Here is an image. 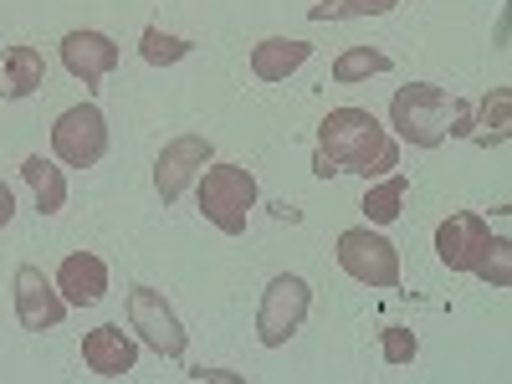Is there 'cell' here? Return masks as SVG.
Returning <instances> with one entry per match:
<instances>
[{"label":"cell","mask_w":512,"mask_h":384,"mask_svg":"<svg viewBox=\"0 0 512 384\" xmlns=\"http://www.w3.org/2000/svg\"><path fill=\"white\" fill-rule=\"evenodd\" d=\"M308 57H313V41L267 36V41H256V47H251V77L256 82H287Z\"/></svg>","instance_id":"cell-14"},{"label":"cell","mask_w":512,"mask_h":384,"mask_svg":"<svg viewBox=\"0 0 512 384\" xmlns=\"http://www.w3.org/2000/svg\"><path fill=\"white\" fill-rule=\"evenodd\" d=\"M477 277H482V282H492V287H507V282H512V251H507V241H502V236H492L487 256L477 262Z\"/></svg>","instance_id":"cell-21"},{"label":"cell","mask_w":512,"mask_h":384,"mask_svg":"<svg viewBox=\"0 0 512 384\" xmlns=\"http://www.w3.org/2000/svg\"><path fill=\"white\" fill-rule=\"evenodd\" d=\"M379 72H390V57H384L379 47H349L344 57L333 62V82H344V88H354V82H369Z\"/></svg>","instance_id":"cell-18"},{"label":"cell","mask_w":512,"mask_h":384,"mask_svg":"<svg viewBox=\"0 0 512 384\" xmlns=\"http://www.w3.org/2000/svg\"><path fill=\"white\" fill-rule=\"evenodd\" d=\"M405 195H410V180L400 175V169H390V175H384V185H374V190L364 195V216H369L374 226H390V221H400V205H405Z\"/></svg>","instance_id":"cell-17"},{"label":"cell","mask_w":512,"mask_h":384,"mask_svg":"<svg viewBox=\"0 0 512 384\" xmlns=\"http://www.w3.org/2000/svg\"><path fill=\"white\" fill-rule=\"evenodd\" d=\"M200 216L226 231V236H241L246 221H251V205H256V175L241 164H210L205 175H200Z\"/></svg>","instance_id":"cell-3"},{"label":"cell","mask_w":512,"mask_h":384,"mask_svg":"<svg viewBox=\"0 0 512 384\" xmlns=\"http://www.w3.org/2000/svg\"><path fill=\"white\" fill-rule=\"evenodd\" d=\"M11 216H16V200H11L6 185H0V226H11Z\"/></svg>","instance_id":"cell-24"},{"label":"cell","mask_w":512,"mask_h":384,"mask_svg":"<svg viewBox=\"0 0 512 384\" xmlns=\"http://www.w3.org/2000/svg\"><path fill=\"white\" fill-rule=\"evenodd\" d=\"M507 108H512V93H507V88H497V93L482 103V123L497 128V139H507Z\"/></svg>","instance_id":"cell-23"},{"label":"cell","mask_w":512,"mask_h":384,"mask_svg":"<svg viewBox=\"0 0 512 384\" xmlns=\"http://www.w3.org/2000/svg\"><path fill=\"white\" fill-rule=\"evenodd\" d=\"M395 6L400 0H318L308 11V21H359V16H384Z\"/></svg>","instance_id":"cell-20"},{"label":"cell","mask_w":512,"mask_h":384,"mask_svg":"<svg viewBox=\"0 0 512 384\" xmlns=\"http://www.w3.org/2000/svg\"><path fill=\"white\" fill-rule=\"evenodd\" d=\"M128 328H139V338L159 354V359H180L185 354V328L175 318V308L164 303V292L159 287H128Z\"/></svg>","instance_id":"cell-7"},{"label":"cell","mask_w":512,"mask_h":384,"mask_svg":"<svg viewBox=\"0 0 512 384\" xmlns=\"http://www.w3.org/2000/svg\"><path fill=\"white\" fill-rule=\"evenodd\" d=\"M41 82H47V57H41L36 47H6L0 52V98H31Z\"/></svg>","instance_id":"cell-15"},{"label":"cell","mask_w":512,"mask_h":384,"mask_svg":"<svg viewBox=\"0 0 512 384\" xmlns=\"http://www.w3.org/2000/svg\"><path fill=\"white\" fill-rule=\"evenodd\" d=\"M456 103L451 93L431 88V82H405V88L390 98V123H395V134L415 149H436L446 134H451V123H456Z\"/></svg>","instance_id":"cell-2"},{"label":"cell","mask_w":512,"mask_h":384,"mask_svg":"<svg viewBox=\"0 0 512 384\" xmlns=\"http://www.w3.org/2000/svg\"><path fill=\"white\" fill-rule=\"evenodd\" d=\"M308 308H313V287L303 277H292V272L272 277L262 308H256V338H262V349H282L287 338L303 328Z\"/></svg>","instance_id":"cell-4"},{"label":"cell","mask_w":512,"mask_h":384,"mask_svg":"<svg viewBox=\"0 0 512 384\" xmlns=\"http://www.w3.org/2000/svg\"><path fill=\"white\" fill-rule=\"evenodd\" d=\"M415 349H420V344H415V333L400 328V323H390V328L379 333V354H384V364H410Z\"/></svg>","instance_id":"cell-22"},{"label":"cell","mask_w":512,"mask_h":384,"mask_svg":"<svg viewBox=\"0 0 512 384\" xmlns=\"http://www.w3.org/2000/svg\"><path fill=\"white\" fill-rule=\"evenodd\" d=\"M62 67L82 82H103L118 67V41L103 31H67L62 36Z\"/></svg>","instance_id":"cell-11"},{"label":"cell","mask_w":512,"mask_h":384,"mask_svg":"<svg viewBox=\"0 0 512 384\" xmlns=\"http://www.w3.org/2000/svg\"><path fill=\"white\" fill-rule=\"evenodd\" d=\"M21 180L31 185V195H36V210H41V216H57V210L67 205V180H62V169H57L52 159H41V154L21 159Z\"/></svg>","instance_id":"cell-16"},{"label":"cell","mask_w":512,"mask_h":384,"mask_svg":"<svg viewBox=\"0 0 512 384\" xmlns=\"http://www.w3.org/2000/svg\"><path fill=\"white\" fill-rule=\"evenodd\" d=\"M52 149L72 169H93L108 154V118L98 103H77L52 123Z\"/></svg>","instance_id":"cell-6"},{"label":"cell","mask_w":512,"mask_h":384,"mask_svg":"<svg viewBox=\"0 0 512 384\" xmlns=\"http://www.w3.org/2000/svg\"><path fill=\"white\" fill-rule=\"evenodd\" d=\"M62 313H67V303H62L57 282L41 272V267L26 262V267L16 272V318H21V328H26V333H47V328L62 323Z\"/></svg>","instance_id":"cell-10"},{"label":"cell","mask_w":512,"mask_h":384,"mask_svg":"<svg viewBox=\"0 0 512 384\" xmlns=\"http://www.w3.org/2000/svg\"><path fill=\"white\" fill-rule=\"evenodd\" d=\"M190 47H195V41L169 36V31H159V26H144V36H139V52H144L149 67H175V62L190 57Z\"/></svg>","instance_id":"cell-19"},{"label":"cell","mask_w":512,"mask_h":384,"mask_svg":"<svg viewBox=\"0 0 512 384\" xmlns=\"http://www.w3.org/2000/svg\"><path fill=\"white\" fill-rule=\"evenodd\" d=\"M57 292H62L67 308H93V303H103V292H108V267L98 262L93 251H72V256H62V267H57Z\"/></svg>","instance_id":"cell-12"},{"label":"cell","mask_w":512,"mask_h":384,"mask_svg":"<svg viewBox=\"0 0 512 384\" xmlns=\"http://www.w3.org/2000/svg\"><path fill=\"white\" fill-rule=\"evenodd\" d=\"M82 364H88L93 374H103V379H118V374H128L139 364V344L118 323H103V328H93L88 338H82Z\"/></svg>","instance_id":"cell-13"},{"label":"cell","mask_w":512,"mask_h":384,"mask_svg":"<svg viewBox=\"0 0 512 384\" xmlns=\"http://www.w3.org/2000/svg\"><path fill=\"white\" fill-rule=\"evenodd\" d=\"M205 164H210V139H200V134L169 139V144L159 149V159H154V190H159V200L175 205Z\"/></svg>","instance_id":"cell-8"},{"label":"cell","mask_w":512,"mask_h":384,"mask_svg":"<svg viewBox=\"0 0 512 384\" xmlns=\"http://www.w3.org/2000/svg\"><path fill=\"white\" fill-rule=\"evenodd\" d=\"M487 246H492V226L477 216V210H456V216L441 221V231H436V256L451 272H477Z\"/></svg>","instance_id":"cell-9"},{"label":"cell","mask_w":512,"mask_h":384,"mask_svg":"<svg viewBox=\"0 0 512 384\" xmlns=\"http://www.w3.org/2000/svg\"><path fill=\"white\" fill-rule=\"evenodd\" d=\"M400 164L395 139L384 134V123L369 108H328V118L318 123V175H338L349 169L359 180H379Z\"/></svg>","instance_id":"cell-1"},{"label":"cell","mask_w":512,"mask_h":384,"mask_svg":"<svg viewBox=\"0 0 512 384\" xmlns=\"http://www.w3.org/2000/svg\"><path fill=\"white\" fill-rule=\"evenodd\" d=\"M338 267H344L354 282H364V287H400V251H395V241H384L379 231H369V226H354V231H344L338 236Z\"/></svg>","instance_id":"cell-5"}]
</instances>
